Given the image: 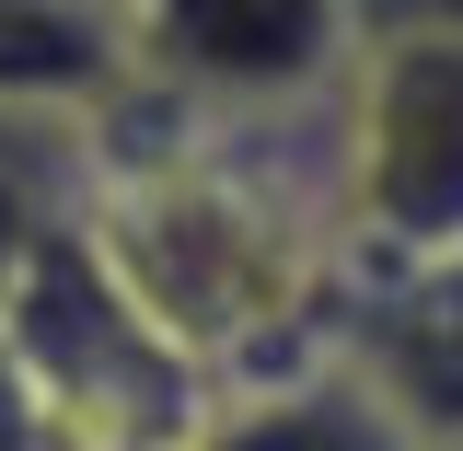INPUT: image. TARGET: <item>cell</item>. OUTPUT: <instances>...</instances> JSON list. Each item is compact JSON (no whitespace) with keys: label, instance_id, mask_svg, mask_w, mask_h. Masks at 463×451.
<instances>
[{"label":"cell","instance_id":"obj_7","mask_svg":"<svg viewBox=\"0 0 463 451\" xmlns=\"http://www.w3.org/2000/svg\"><path fill=\"white\" fill-rule=\"evenodd\" d=\"M93 209V116L0 105V301L35 267V243Z\"/></svg>","mask_w":463,"mask_h":451},{"label":"cell","instance_id":"obj_5","mask_svg":"<svg viewBox=\"0 0 463 451\" xmlns=\"http://www.w3.org/2000/svg\"><path fill=\"white\" fill-rule=\"evenodd\" d=\"M347 359L429 428V451L463 440V255L383 267V289L347 313Z\"/></svg>","mask_w":463,"mask_h":451},{"label":"cell","instance_id":"obj_8","mask_svg":"<svg viewBox=\"0 0 463 451\" xmlns=\"http://www.w3.org/2000/svg\"><path fill=\"white\" fill-rule=\"evenodd\" d=\"M0 451H81V440L47 417V394L24 382V359H12V347H0Z\"/></svg>","mask_w":463,"mask_h":451},{"label":"cell","instance_id":"obj_2","mask_svg":"<svg viewBox=\"0 0 463 451\" xmlns=\"http://www.w3.org/2000/svg\"><path fill=\"white\" fill-rule=\"evenodd\" d=\"M347 231L383 267L463 255V35H371L347 70Z\"/></svg>","mask_w":463,"mask_h":451},{"label":"cell","instance_id":"obj_10","mask_svg":"<svg viewBox=\"0 0 463 451\" xmlns=\"http://www.w3.org/2000/svg\"><path fill=\"white\" fill-rule=\"evenodd\" d=\"M440 451H463V440H440Z\"/></svg>","mask_w":463,"mask_h":451},{"label":"cell","instance_id":"obj_6","mask_svg":"<svg viewBox=\"0 0 463 451\" xmlns=\"http://www.w3.org/2000/svg\"><path fill=\"white\" fill-rule=\"evenodd\" d=\"M128 93V23L105 0H0V105L105 116Z\"/></svg>","mask_w":463,"mask_h":451},{"label":"cell","instance_id":"obj_3","mask_svg":"<svg viewBox=\"0 0 463 451\" xmlns=\"http://www.w3.org/2000/svg\"><path fill=\"white\" fill-rule=\"evenodd\" d=\"M359 0H128V81L185 116H279L347 93Z\"/></svg>","mask_w":463,"mask_h":451},{"label":"cell","instance_id":"obj_4","mask_svg":"<svg viewBox=\"0 0 463 451\" xmlns=\"http://www.w3.org/2000/svg\"><path fill=\"white\" fill-rule=\"evenodd\" d=\"M185 451H429V428L336 347V359H289L279 382H221Z\"/></svg>","mask_w":463,"mask_h":451},{"label":"cell","instance_id":"obj_1","mask_svg":"<svg viewBox=\"0 0 463 451\" xmlns=\"http://www.w3.org/2000/svg\"><path fill=\"white\" fill-rule=\"evenodd\" d=\"M0 347L24 359V382L81 451H185L209 428L221 382L139 313V289L105 267V243L70 221L35 243V267L0 301Z\"/></svg>","mask_w":463,"mask_h":451},{"label":"cell","instance_id":"obj_9","mask_svg":"<svg viewBox=\"0 0 463 451\" xmlns=\"http://www.w3.org/2000/svg\"><path fill=\"white\" fill-rule=\"evenodd\" d=\"M105 12H116V23H128V0H105Z\"/></svg>","mask_w":463,"mask_h":451}]
</instances>
